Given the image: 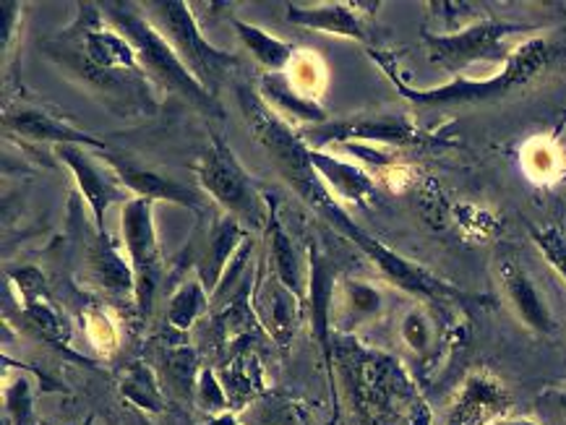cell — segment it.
<instances>
[{"instance_id": "603a6c76", "label": "cell", "mask_w": 566, "mask_h": 425, "mask_svg": "<svg viewBox=\"0 0 566 425\" xmlns=\"http://www.w3.org/2000/svg\"><path fill=\"white\" fill-rule=\"evenodd\" d=\"M163 373L178 392H184V397H191L199 384V360L196 352L188 348H172L163 352Z\"/></svg>"}, {"instance_id": "9c48e42d", "label": "cell", "mask_w": 566, "mask_h": 425, "mask_svg": "<svg viewBox=\"0 0 566 425\" xmlns=\"http://www.w3.org/2000/svg\"><path fill=\"white\" fill-rule=\"evenodd\" d=\"M301 139L311 149H324L326 144H418L423 136L399 115H353L311 126Z\"/></svg>"}, {"instance_id": "4316f807", "label": "cell", "mask_w": 566, "mask_h": 425, "mask_svg": "<svg viewBox=\"0 0 566 425\" xmlns=\"http://www.w3.org/2000/svg\"><path fill=\"white\" fill-rule=\"evenodd\" d=\"M345 302H347V308H350L353 316L366 319V316H374L376 311H379L381 295L376 293L371 285L347 283L345 285Z\"/></svg>"}, {"instance_id": "ac0fdd59", "label": "cell", "mask_w": 566, "mask_h": 425, "mask_svg": "<svg viewBox=\"0 0 566 425\" xmlns=\"http://www.w3.org/2000/svg\"><path fill=\"white\" fill-rule=\"evenodd\" d=\"M261 99L270 105L272 113L285 115L290 120H301V124H308V128L322 126L329 120L326 118V110L314 97L297 92L282 74L264 76V82H261Z\"/></svg>"}, {"instance_id": "2e32d148", "label": "cell", "mask_w": 566, "mask_h": 425, "mask_svg": "<svg viewBox=\"0 0 566 425\" xmlns=\"http://www.w3.org/2000/svg\"><path fill=\"white\" fill-rule=\"evenodd\" d=\"M502 283L506 295H510L514 311L525 321V327L533 329L535 334H551L554 331V316H551L538 287L525 275V269H520L512 262L502 264Z\"/></svg>"}, {"instance_id": "f1b7e54d", "label": "cell", "mask_w": 566, "mask_h": 425, "mask_svg": "<svg viewBox=\"0 0 566 425\" xmlns=\"http://www.w3.org/2000/svg\"><path fill=\"white\" fill-rule=\"evenodd\" d=\"M402 337H405V342L410 344V348L423 350L426 344H428V327H426L423 316L410 314L408 319H405V323H402Z\"/></svg>"}, {"instance_id": "1f68e13d", "label": "cell", "mask_w": 566, "mask_h": 425, "mask_svg": "<svg viewBox=\"0 0 566 425\" xmlns=\"http://www.w3.org/2000/svg\"><path fill=\"white\" fill-rule=\"evenodd\" d=\"M496 425H538V423L527 421V417H517V421H502V423H496Z\"/></svg>"}, {"instance_id": "f546056e", "label": "cell", "mask_w": 566, "mask_h": 425, "mask_svg": "<svg viewBox=\"0 0 566 425\" xmlns=\"http://www.w3.org/2000/svg\"><path fill=\"white\" fill-rule=\"evenodd\" d=\"M209 425H241V423L235 421V415H230V413H222V415H217L214 421L209 423Z\"/></svg>"}, {"instance_id": "7a4b0ae2", "label": "cell", "mask_w": 566, "mask_h": 425, "mask_svg": "<svg viewBox=\"0 0 566 425\" xmlns=\"http://www.w3.org/2000/svg\"><path fill=\"white\" fill-rule=\"evenodd\" d=\"M74 26L63 29L55 40L45 42V53L65 74L99 92L103 97L120 99L123 105H155V82L144 71L139 55L118 29L105 24L99 6H78Z\"/></svg>"}, {"instance_id": "d4e9b609", "label": "cell", "mask_w": 566, "mask_h": 425, "mask_svg": "<svg viewBox=\"0 0 566 425\" xmlns=\"http://www.w3.org/2000/svg\"><path fill=\"white\" fill-rule=\"evenodd\" d=\"M6 425H38L32 389L24 379H17L6 389Z\"/></svg>"}, {"instance_id": "484cf974", "label": "cell", "mask_w": 566, "mask_h": 425, "mask_svg": "<svg viewBox=\"0 0 566 425\" xmlns=\"http://www.w3.org/2000/svg\"><path fill=\"white\" fill-rule=\"evenodd\" d=\"M533 237L535 243H538V248L543 251V256L548 258V264L554 266L566 279V235L564 230L558 227H543V230H533Z\"/></svg>"}, {"instance_id": "5b68a950", "label": "cell", "mask_w": 566, "mask_h": 425, "mask_svg": "<svg viewBox=\"0 0 566 425\" xmlns=\"http://www.w3.org/2000/svg\"><path fill=\"white\" fill-rule=\"evenodd\" d=\"M196 176H199L201 189L224 209V214L241 222L243 227L261 230L270 225L272 214H266V201L259 185L241 168L222 136L212 134V141L196 164Z\"/></svg>"}, {"instance_id": "ffe728a7", "label": "cell", "mask_w": 566, "mask_h": 425, "mask_svg": "<svg viewBox=\"0 0 566 425\" xmlns=\"http://www.w3.org/2000/svg\"><path fill=\"white\" fill-rule=\"evenodd\" d=\"M232 26H235L238 38L243 40V45L249 47V53L253 55V61L259 66H264L270 74H282L295 57V47L285 40H277L274 34L266 32V29L253 26L249 21L232 19Z\"/></svg>"}, {"instance_id": "e0dca14e", "label": "cell", "mask_w": 566, "mask_h": 425, "mask_svg": "<svg viewBox=\"0 0 566 425\" xmlns=\"http://www.w3.org/2000/svg\"><path fill=\"white\" fill-rule=\"evenodd\" d=\"M308 162L314 164L318 178L324 180L326 189L339 193L343 199H350L353 204H363L368 196H374V180L366 170L339 160L335 155H326L324 149L308 147Z\"/></svg>"}, {"instance_id": "8992f818", "label": "cell", "mask_w": 566, "mask_h": 425, "mask_svg": "<svg viewBox=\"0 0 566 425\" xmlns=\"http://www.w3.org/2000/svg\"><path fill=\"white\" fill-rule=\"evenodd\" d=\"M147 9H151L155 26L165 34V40L170 42L180 61L217 97V86L230 68L238 66V57L222 53L201 34L186 0H155V3H147Z\"/></svg>"}, {"instance_id": "9a60e30c", "label": "cell", "mask_w": 566, "mask_h": 425, "mask_svg": "<svg viewBox=\"0 0 566 425\" xmlns=\"http://www.w3.org/2000/svg\"><path fill=\"white\" fill-rule=\"evenodd\" d=\"M285 17L290 24L314 29V32L335 34L355 42H368V32L355 11L353 3H318V6H295L290 3Z\"/></svg>"}, {"instance_id": "52a82bcc", "label": "cell", "mask_w": 566, "mask_h": 425, "mask_svg": "<svg viewBox=\"0 0 566 425\" xmlns=\"http://www.w3.org/2000/svg\"><path fill=\"white\" fill-rule=\"evenodd\" d=\"M151 209H155V201L128 199L123 201L120 212V233L136 277V308L142 316L149 314L159 287V275H163V254H159Z\"/></svg>"}, {"instance_id": "ba28073f", "label": "cell", "mask_w": 566, "mask_h": 425, "mask_svg": "<svg viewBox=\"0 0 566 425\" xmlns=\"http://www.w3.org/2000/svg\"><path fill=\"white\" fill-rule=\"evenodd\" d=\"M520 32V26L504 21H478L470 26L449 29L447 34H423L428 57L447 71H464L473 63L493 61L504 53L506 38Z\"/></svg>"}, {"instance_id": "83f0119b", "label": "cell", "mask_w": 566, "mask_h": 425, "mask_svg": "<svg viewBox=\"0 0 566 425\" xmlns=\"http://www.w3.org/2000/svg\"><path fill=\"white\" fill-rule=\"evenodd\" d=\"M196 394H199V405L209 410V413H228V397H224L220 381H217L212 369H201Z\"/></svg>"}, {"instance_id": "30bf717a", "label": "cell", "mask_w": 566, "mask_h": 425, "mask_svg": "<svg viewBox=\"0 0 566 425\" xmlns=\"http://www.w3.org/2000/svg\"><path fill=\"white\" fill-rule=\"evenodd\" d=\"M55 155L61 157L63 164H69L71 176H74L86 206L92 209V217L97 222V233H107V209L118 204V201L126 196V189L120 185V180L115 178V172L107 176V172L92 160L86 147H78V144H61V147H55Z\"/></svg>"}, {"instance_id": "277c9868", "label": "cell", "mask_w": 566, "mask_h": 425, "mask_svg": "<svg viewBox=\"0 0 566 425\" xmlns=\"http://www.w3.org/2000/svg\"><path fill=\"white\" fill-rule=\"evenodd\" d=\"M374 55V53H371ZM376 57V55H374ZM381 63L387 76L395 82V86L402 92L405 99L416 103L420 107H441V105H468V103H485V99H496L512 95L514 89H522L527 82H533L551 61V47L546 40H530L525 45L514 50L506 57L502 74L493 78H481V82H470V78H457L437 89H412L397 76V71H391L381 57H376Z\"/></svg>"}, {"instance_id": "d6a6232c", "label": "cell", "mask_w": 566, "mask_h": 425, "mask_svg": "<svg viewBox=\"0 0 566 425\" xmlns=\"http://www.w3.org/2000/svg\"><path fill=\"white\" fill-rule=\"evenodd\" d=\"M282 425H301V421H297V417H295L293 413H290V415H287V421L282 423Z\"/></svg>"}, {"instance_id": "6da1fadb", "label": "cell", "mask_w": 566, "mask_h": 425, "mask_svg": "<svg viewBox=\"0 0 566 425\" xmlns=\"http://www.w3.org/2000/svg\"><path fill=\"white\" fill-rule=\"evenodd\" d=\"M241 105L249 113V120L256 131L261 147L272 155V160L277 162V168L290 183L297 196L314 209L318 217L329 222L337 233H343L347 241H353L363 254L379 266L391 283L402 290L420 298H441V295H457L454 287L441 283L433 275H428L426 269L410 264L408 258H402L395 251L381 246L374 235H368L360 225H355L347 209L335 199V193L326 189V183L318 178L314 164L308 162V147L301 136H295L290 128L282 124L280 115L270 110V105L261 99V95L251 89H241Z\"/></svg>"}, {"instance_id": "d6986e66", "label": "cell", "mask_w": 566, "mask_h": 425, "mask_svg": "<svg viewBox=\"0 0 566 425\" xmlns=\"http://www.w3.org/2000/svg\"><path fill=\"white\" fill-rule=\"evenodd\" d=\"M243 241V225L238 220H232L230 214H224L214 222L212 233H209L205 256L199 262V279L205 283L209 293L217 290L220 279L224 275V266L235 254L238 243Z\"/></svg>"}, {"instance_id": "4fadbf2b", "label": "cell", "mask_w": 566, "mask_h": 425, "mask_svg": "<svg viewBox=\"0 0 566 425\" xmlns=\"http://www.w3.org/2000/svg\"><path fill=\"white\" fill-rule=\"evenodd\" d=\"M3 126L11 128L13 134L24 136L29 141H48L53 144V147H61V144H78V147L105 149L103 139L78 131V128L63 124L61 118H55V115H50L45 110H38V107L13 105L11 110H6L3 115Z\"/></svg>"}, {"instance_id": "3957f363", "label": "cell", "mask_w": 566, "mask_h": 425, "mask_svg": "<svg viewBox=\"0 0 566 425\" xmlns=\"http://www.w3.org/2000/svg\"><path fill=\"white\" fill-rule=\"evenodd\" d=\"M99 9H103L105 19L118 29L130 45H134L136 55H139L142 66L149 74L151 82L157 86H165V89H170L172 95H180L186 103L199 107L205 115L222 118L224 113H222V105L217 103V97L191 74V68L180 61L170 42L165 40V34L155 26V21L144 17L139 6L103 3Z\"/></svg>"}, {"instance_id": "cb8c5ba5", "label": "cell", "mask_w": 566, "mask_h": 425, "mask_svg": "<svg viewBox=\"0 0 566 425\" xmlns=\"http://www.w3.org/2000/svg\"><path fill=\"white\" fill-rule=\"evenodd\" d=\"M120 392H123V397L134 402V405L149 410V413H163L165 410V400H163V394H159L157 379H155V373L147 369V365H136V369L130 371L126 379H123Z\"/></svg>"}, {"instance_id": "8fae6325", "label": "cell", "mask_w": 566, "mask_h": 425, "mask_svg": "<svg viewBox=\"0 0 566 425\" xmlns=\"http://www.w3.org/2000/svg\"><path fill=\"white\" fill-rule=\"evenodd\" d=\"M103 160L115 172V178L120 180L123 189L134 193V199L170 201V204H180L186 209H193V212H201V193L178 183V180L163 176V172L151 168H144V164L130 162L126 157L103 155Z\"/></svg>"}, {"instance_id": "5bb4252c", "label": "cell", "mask_w": 566, "mask_h": 425, "mask_svg": "<svg viewBox=\"0 0 566 425\" xmlns=\"http://www.w3.org/2000/svg\"><path fill=\"white\" fill-rule=\"evenodd\" d=\"M90 269L94 285L103 290L107 298L118 300L120 306L136 302V277L130 269V262H126L115 248L107 233H97V243H94L90 256Z\"/></svg>"}, {"instance_id": "4dcf8cb0", "label": "cell", "mask_w": 566, "mask_h": 425, "mask_svg": "<svg viewBox=\"0 0 566 425\" xmlns=\"http://www.w3.org/2000/svg\"><path fill=\"white\" fill-rule=\"evenodd\" d=\"M551 402H554V405L562 410V413H566V389H562V392H554L551 394Z\"/></svg>"}, {"instance_id": "44dd1931", "label": "cell", "mask_w": 566, "mask_h": 425, "mask_svg": "<svg viewBox=\"0 0 566 425\" xmlns=\"http://www.w3.org/2000/svg\"><path fill=\"white\" fill-rule=\"evenodd\" d=\"M266 233L272 237V258H274V266H277L280 285L287 287V290L303 302L306 300V293H303V283H306V277L303 275H306V272H303V262L301 256H297L293 241H290V235L282 230L274 214L270 225H266Z\"/></svg>"}, {"instance_id": "7402d4cb", "label": "cell", "mask_w": 566, "mask_h": 425, "mask_svg": "<svg viewBox=\"0 0 566 425\" xmlns=\"http://www.w3.org/2000/svg\"><path fill=\"white\" fill-rule=\"evenodd\" d=\"M207 295H209V290L201 279H188V283L180 285L176 295L170 298V306H168V321L172 323V327H176L178 331L191 329L196 319L205 314Z\"/></svg>"}, {"instance_id": "7c38bea8", "label": "cell", "mask_w": 566, "mask_h": 425, "mask_svg": "<svg viewBox=\"0 0 566 425\" xmlns=\"http://www.w3.org/2000/svg\"><path fill=\"white\" fill-rule=\"evenodd\" d=\"M512 397L502 381L475 373L462 384L449 425H496L510 413Z\"/></svg>"}]
</instances>
